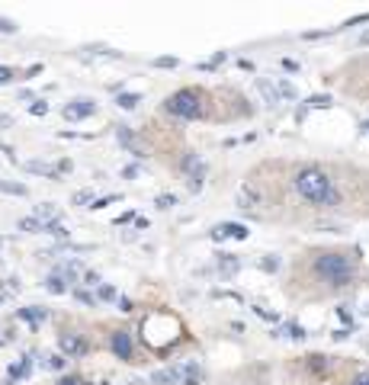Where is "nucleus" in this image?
I'll list each match as a JSON object with an SVG mask.
<instances>
[{"label": "nucleus", "instance_id": "nucleus-1", "mask_svg": "<svg viewBox=\"0 0 369 385\" xmlns=\"http://www.w3.org/2000/svg\"><path fill=\"white\" fill-rule=\"evenodd\" d=\"M292 186L305 202H312V206H328V209L340 206V193L334 186V180H331V174L315 167V164L299 167L295 177H292Z\"/></svg>", "mask_w": 369, "mask_h": 385}, {"label": "nucleus", "instance_id": "nucleus-2", "mask_svg": "<svg viewBox=\"0 0 369 385\" xmlns=\"http://www.w3.org/2000/svg\"><path fill=\"white\" fill-rule=\"evenodd\" d=\"M315 276L321 283H328L331 289H347L356 280V263L350 260V254H340V250H321L315 254Z\"/></svg>", "mask_w": 369, "mask_h": 385}, {"label": "nucleus", "instance_id": "nucleus-3", "mask_svg": "<svg viewBox=\"0 0 369 385\" xmlns=\"http://www.w3.org/2000/svg\"><path fill=\"white\" fill-rule=\"evenodd\" d=\"M183 334V324L177 315H170V311H154V315H148L145 321H141V337H145V344L154 347L158 353H167L170 347L180 340Z\"/></svg>", "mask_w": 369, "mask_h": 385}, {"label": "nucleus", "instance_id": "nucleus-4", "mask_svg": "<svg viewBox=\"0 0 369 385\" xmlns=\"http://www.w3.org/2000/svg\"><path fill=\"white\" fill-rule=\"evenodd\" d=\"M164 113H170L177 119H186V122H193V119H202L206 116V93L199 87H183L170 93L167 100H164Z\"/></svg>", "mask_w": 369, "mask_h": 385}, {"label": "nucleus", "instance_id": "nucleus-5", "mask_svg": "<svg viewBox=\"0 0 369 385\" xmlns=\"http://www.w3.org/2000/svg\"><path fill=\"white\" fill-rule=\"evenodd\" d=\"M110 350H113L119 359L132 363V359H135V344H132V334H128V331H113V334H110Z\"/></svg>", "mask_w": 369, "mask_h": 385}, {"label": "nucleus", "instance_id": "nucleus-6", "mask_svg": "<svg viewBox=\"0 0 369 385\" xmlns=\"http://www.w3.org/2000/svg\"><path fill=\"white\" fill-rule=\"evenodd\" d=\"M180 167H183V174H186V180H189V189L199 193V189H202V180H206V164H202L196 154H186Z\"/></svg>", "mask_w": 369, "mask_h": 385}, {"label": "nucleus", "instance_id": "nucleus-7", "mask_svg": "<svg viewBox=\"0 0 369 385\" xmlns=\"http://www.w3.org/2000/svg\"><path fill=\"white\" fill-rule=\"evenodd\" d=\"M58 347H61V356H84L90 350V344L80 334H74V331H64L61 337H58Z\"/></svg>", "mask_w": 369, "mask_h": 385}, {"label": "nucleus", "instance_id": "nucleus-8", "mask_svg": "<svg viewBox=\"0 0 369 385\" xmlns=\"http://www.w3.org/2000/svg\"><path fill=\"white\" fill-rule=\"evenodd\" d=\"M116 135H119V141H122V148L125 151H132V154H138V158H148V148H145V141H141L135 132H128L125 125H116Z\"/></svg>", "mask_w": 369, "mask_h": 385}, {"label": "nucleus", "instance_id": "nucleus-9", "mask_svg": "<svg viewBox=\"0 0 369 385\" xmlns=\"http://www.w3.org/2000/svg\"><path fill=\"white\" fill-rule=\"evenodd\" d=\"M234 202L241 209H257L260 206V189L251 183V180H247V183H241L237 186V196H234Z\"/></svg>", "mask_w": 369, "mask_h": 385}, {"label": "nucleus", "instance_id": "nucleus-10", "mask_svg": "<svg viewBox=\"0 0 369 385\" xmlns=\"http://www.w3.org/2000/svg\"><path fill=\"white\" fill-rule=\"evenodd\" d=\"M247 234V228L244 225H234V222H225V225H215L212 228V241H225V238H237V241H244Z\"/></svg>", "mask_w": 369, "mask_h": 385}, {"label": "nucleus", "instance_id": "nucleus-11", "mask_svg": "<svg viewBox=\"0 0 369 385\" xmlns=\"http://www.w3.org/2000/svg\"><path fill=\"white\" fill-rule=\"evenodd\" d=\"M97 113V106H93V100H74L71 106H64V119H87V116H93Z\"/></svg>", "mask_w": 369, "mask_h": 385}, {"label": "nucleus", "instance_id": "nucleus-12", "mask_svg": "<svg viewBox=\"0 0 369 385\" xmlns=\"http://www.w3.org/2000/svg\"><path fill=\"white\" fill-rule=\"evenodd\" d=\"M180 379H183V385H202V379H206V372H202V366L199 363H193V359H189V363H183L180 369Z\"/></svg>", "mask_w": 369, "mask_h": 385}, {"label": "nucleus", "instance_id": "nucleus-13", "mask_svg": "<svg viewBox=\"0 0 369 385\" xmlns=\"http://www.w3.org/2000/svg\"><path fill=\"white\" fill-rule=\"evenodd\" d=\"M254 87H257V93H260V96H264V103H267V106H276V103H279V93H276V87H273V83H270L267 77H257Z\"/></svg>", "mask_w": 369, "mask_h": 385}, {"label": "nucleus", "instance_id": "nucleus-14", "mask_svg": "<svg viewBox=\"0 0 369 385\" xmlns=\"http://www.w3.org/2000/svg\"><path fill=\"white\" fill-rule=\"evenodd\" d=\"M19 318L35 331V328H39V324L45 321V308H39V305H32V308H19Z\"/></svg>", "mask_w": 369, "mask_h": 385}, {"label": "nucleus", "instance_id": "nucleus-15", "mask_svg": "<svg viewBox=\"0 0 369 385\" xmlns=\"http://www.w3.org/2000/svg\"><path fill=\"white\" fill-rule=\"evenodd\" d=\"M35 219H39L42 225H49V222H61V212H58L52 202H42V206L35 209Z\"/></svg>", "mask_w": 369, "mask_h": 385}, {"label": "nucleus", "instance_id": "nucleus-16", "mask_svg": "<svg viewBox=\"0 0 369 385\" xmlns=\"http://www.w3.org/2000/svg\"><path fill=\"white\" fill-rule=\"evenodd\" d=\"M151 382L154 385H173V382H180V372H177V369H154L151 372Z\"/></svg>", "mask_w": 369, "mask_h": 385}, {"label": "nucleus", "instance_id": "nucleus-17", "mask_svg": "<svg viewBox=\"0 0 369 385\" xmlns=\"http://www.w3.org/2000/svg\"><path fill=\"white\" fill-rule=\"evenodd\" d=\"M23 170H26V174H39V177H52V180H58L55 167L42 164V161H26V164H23Z\"/></svg>", "mask_w": 369, "mask_h": 385}, {"label": "nucleus", "instance_id": "nucleus-18", "mask_svg": "<svg viewBox=\"0 0 369 385\" xmlns=\"http://www.w3.org/2000/svg\"><path fill=\"white\" fill-rule=\"evenodd\" d=\"M45 289H49L52 295H64L68 292V280H64L61 273H52L49 280H45Z\"/></svg>", "mask_w": 369, "mask_h": 385}, {"label": "nucleus", "instance_id": "nucleus-19", "mask_svg": "<svg viewBox=\"0 0 369 385\" xmlns=\"http://www.w3.org/2000/svg\"><path fill=\"white\" fill-rule=\"evenodd\" d=\"M237 267H241V263H237V257H231V254H219V273H222V276H234Z\"/></svg>", "mask_w": 369, "mask_h": 385}, {"label": "nucleus", "instance_id": "nucleus-20", "mask_svg": "<svg viewBox=\"0 0 369 385\" xmlns=\"http://www.w3.org/2000/svg\"><path fill=\"white\" fill-rule=\"evenodd\" d=\"M32 372V356H23L19 363L10 366V379H23V376H29Z\"/></svg>", "mask_w": 369, "mask_h": 385}, {"label": "nucleus", "instance_id": "nucleus-21", "mask_svg": "<svg viewBox=\"0 0 369 385\" xmlns=\"http://www.w3.org/2000/svg\"><path fill=\"white\" fill-rule=\"evenodd\" d=\"M0 193H7V196H29V189L23 183H13V180H0Z\"/></svg>", "mask_w": 369, "mask_h": 385}, {"label": "nucleus", "instance_id": "nucleus-22", "mask_svg": "<svg viewBox=\"0 0 369 385\" xmlns=\"http://www.w3.org/2000/svg\"><path fill=\"white\" fill-rule=\"evenodd\" d=\"M116 103H119V110H135V106L141 103V93H119Z\"/></svg>", "mask_w": 369, "mask_h": 385}, {"label": "nucleus", "instance_id": "nucleus-23", "mask_svg": "<svg viewBox=\"0 0 369 385\" xmlns=\"http://www.w3.org/2000/svg\"><path fill=\"white\" fill-rule=\"evenodd\" d=\"M279 334L292 337V340H305V328H299V324H283V331H276V337Z\"/></svg>", "mask_w": 369, "mask_h": 385}, {"label": "nucleus", "instance_id": "nucleus-24", "mask_svg": "<svg viewBox=\"0 0 369 385\" xmlns=\"http://www.w3.org/2000/svg\"><path fill=\"white\" fill-rule=\"evenodd\" d=\"M308 369L312 372H328V356H321V353H315V356H308Z\"/></svg>", "mask_w": 369, "mask_h": 385}, {"label": "nucleus", "instance_id": "nucleus-25", "mask_svg": "<svg viewBox=\"0 0 369 385\" xmlns=\"http://www.w3.org/2000/svg\"><path fill=\"white\" fill-rule=\"evenodd\" d=\"M42 228H45V225L35 219V215H29V219H19V231H29V234H32V231H42Z\"/></svg>", "mask_w": 369, "mask_h": 385}, {"label": "nucleus", "instance_id": "nucleus-26", "mask_svg": "<svg viewBox=\"0 0 369 385\" xmlns=\"http://www.w3.org/2000/svg\"><path fill=\"white\" fill-rule=\"evenodd\" d=\"M42 231H49L52 238H68V225H61V222H49L42 228Z\"/></svg>", "mask_w": 369, "mask_h": 385}, {"label": "nucleus", "instance_id": "nucleus-27", "mask_svg": "<svg viewBox=\"0 0 369 385\" xmlns=\"http://www.w3.org/2000/svg\"><path fill=\"white\" fill-rule=\"evenodd\" d=\"M154 206H158V209H173L177 206V196H173V193H161V196L154 199Z\"/></svg>", "mask_w": 369, "mask_h": 385}, {"label": "nucleus", "instance_id": "nucleus-28", "mask_svg": "<svg viewBox=\"0 0 369 385\" xmlns=\"http://www.w3.org/2000/svg\"><path fill=\"white\" fill-rule=\"evenodd\" d=\"M71 202H74V206H87V202H93V193L90 189H80V193L71 196Z\"/></svg>", "mask_w": 369, "mask_h": 385}, {"label": "nucleus", "instance_id": "nucleus-29", "mask_svg": "<svg viewBox=\"0 0 369 385\" xmlns=\"http://www.w3.org/2000/svg\"><path fill=\"white\" fill-rule=\"evenodd\" d=\"M122 199V193H113V196H106V199H93V206H87V209H106L110 202H119Z\"/></svg>", "mask_w": 369, "mask_h": 385}, {"label": "nucleus", "instance_id": "nucleus-30", "mask_svg": "<svg viewBox=\"0 0 369 385\" xmlns=\"http://www.w3.org/2000/svg\"><path fill=\"white\" fill-rule=\"evenodd\" d=\"M276 93H279V96H286V100H295V87H292L289 80H279V87H276Z\"/></svg>", "mask_w": 369, "mask_h": 385}, {"label": "nucleus", "instance_id": "nucleus-31", "mask_svg": "<svg viewBox=\"0 0 369 385\" xmlns=\"http://www.w3.org/2000/svg\"><path fill=\"white\" fill-rule=\"evenodd\" d=\"M45 369H64V356L61 353H52L49 359H45Z\"/></svg>", "mask_w": 369, "mask_h": 385}, {"label": "nucleus", "instance_id": "nucleus-32", "mask_svg": "<svg viewBox=\"0 0 369 385\" xmlns=\"http://www.w3.org/2000/svg\"><path fill=\"white\" fill-rule=\"evenodd\" d=\"M260 270L276 273V270H279V260H276V257H264V260H260Z\"/></svg>", "mask_w": 369, "mask_h": 385}, {"label": "nucleus", "instance_id": "nucleus-33", "mask_svg": "<svg viewBox=\"0 0 369 385\" xmlns=\"http://www.w3.org/2000/svg\"><path fill=\"white\" fill-rule=\"evenodd\" d=\"M305 106H318V110H321V106H331V96H328V93H324V96L318 93V96H312V100H308Z\"/></svg>", "mask_w": 369, "mask_h": 385}, {"label": "nucleus", "instance_id": "nucleus-34", "mask_svg": "<svg viewBox=\"0 0 369 385\" xmlns=\"http://www.w3.org/2000/svg\"><path fill=\"white\" fill-rule=\"evenodd\" d=\"M84 286H103V283H100V273H97V270H87V273H84Z\"/></svg>", "mask_w": 369, "mask_h": 385}, {"label": "nucleus", "instance_id": "nucleus-35", "mask_svg": "<svg viewBox=\"0 0 369 385\" xmlns=\"http://www.w3.org/2000/svg\"><path fill=\"white\" fill-rule=\"evenodd\" d=\"M29 113H32V116H45V113H49V103H42V100H35V103L29 106Z\"/></svg>", "mask_w": 369, "mask_h": 385}, {"label": "nucleus", "instance_id": "nucleus-36", "mask_svg": "<svg viewBox=\"0 0 369 385\" xmlns=\"http://www.w3.org/2000/svg\"><path fill=\"white\" fill-rule=\"evenodd\" d=\"M177 58H154V68H177Z\"/></svg>", "mask_w": 369, "mask_h": 385}, {"label": "nucleus", "instance_id": "nucleus-37", "mask_svg": "<svg viewBox=\"0 0 369 385\" xmlns=\"http://www.w3.org/2000/svg\"><path fill=\"white\" fill-rule=\"evenodd\" d=\"M100 298H103V302H110V298H116V289H113V286H100Z\"/></svg>", "mask_w": 369, "mask_h": 385}, {"label": "nucleus", "instance_id": "nucleus-38", "mask_svg": "<svg viewBox=\"0 0 369 385\" xmlns=\"http://www.w3.org/2000/svg\"><path fill=\"white\" fill-rule=\"evenodd\" d=\"M122 177H125V180H135V177H138V164H128V167H122Z\"/></svg>", "mask_w": 369, "mask_h": 385}, {"label": "nucleus", "instance_id": "nucleus-39", "mask_svg": "<svg viewBox=\"0 0 369 385\" xmlns=\"http://www.w3.org/2000/svg\"><path fill=\"white\" fill-rule=\"evenodd\" d=\"M58 385H87L84 379H80V376H64L61 382H58Z\"/></svg>", "mask_w": 369, "mask_h": 385}, {"label": "nucleus", "instance_id": "nucleus-40", "mask_svg": "<svg viewBox=\"0 0 369 385\" xmlns=\"http://www.w3.org/2000/svg\"><path fill=\"white\" fill-rule=\"evenodd\" d=\"M74 295H77V302H84V305H93V295H90V292H80V289H74Z\"/></svg>", "mask_w": 369, "mask_h": 385}, {"label": "nucleus", "instance_id": "nucleus-41", "mask_svg": "<svg viewBox=\"0 0 369 385\" xmlns=\"http://www.w3.org/2000/svg\"><path fill=\"white\" fill-rule=\"evenodd\" d=\"M13 80V68H0V83H10Z\"/></svg>", "mask_w": 369, "mask_h": 385}, {"label": "nucleus", "instance_id": "nucleus-42", "mask_svg": "<svg viewBox=\"0 0 369 385\" xmlns=\"http://www.w3.org/2000/svg\"><path fill=\"white\" fill-rule=\"evenodd\" d=\"M254 311H257V315H260V318H267V321H276V315H273V311H267V308H260V305H257Z\"/></svg>", "mask_w": 369, "mask_h": 385}, {"label": "nucleus", "instance_id": "nucleus-43", "mask_svg": "<svg viewBox=\"0 0 369 385\" xmlns=\"http://www.w3.org/2000/svg\"><path fill=\"white\" fill-rule=\"evenodd\" d=\"M0 32H16V26L10 19H0Z\"/></svg>", "mask_w": 369, "mask_h": 385}, {"label": "nucleus", "instance_id": "nucleus-44", "mask_svg": "<svg viewBox=\"0 0 369 385\" xmlns=\"http://www.w3.org/2000/svg\"><path fill=\"white\" fill-rule=\"evenodd\" d=\"M337 318H340L343 324H350V321H353V318H350V311H347V308H337Z\"/></svg>", "mask_w": 369, "mask_h": 385}, {"label": "nucleus", "instance_id": "nucleus-45", "mask_svg": "<svg viewBox=\"0 0 369 385\" xmlns=\"http://www.w3.org/2000/svg\"><path fill=\"white\" fill-rule=\"evenodd\" d=\"M353 385H369V372H360V376L353 379Z\"/></svg>", "mask_w": 369, "mask_h": 385}, {"label": "nucleus", "instance_id": "nucleus-46", "mask_svg": "<svg viewBox=\"0 0 369 385\" xmlns=\"http://www.w3.org/2000/svg\"><path fill=\"white\" fill-rule=\"evenodd\" d=\"M135 219V215L132 212H125V215H119V219H116V225H125V222H132Z\"/></svg>", "mask_w": 369, "mask_h": 385}, {"label": "nucleus", "instance_id": "nucleus-47", "mask_svg": "<svg viewBox=\"0 0 369 385\" xmlns=\"http://www.w3.org/2000/svg\"><path fill=\"white\" fill-rule=\"evenodd\" d=\"M119 311H132V302H128V298H119Z\"/></svg>", "mask_w": 369, "mask_h": 385}, {"label": "nucleus", "instance_id": "nucleus-48", "mask_svg": "<svg viewBox=\"0 0 369 385\" xmlns=\"http://www.w3.org/2000/svg\"><path fill=\"white\" fill-rule=\"evenodd\" d=\"M360 45H369V32H363V35H360Z\"/></svg>", "mask_w": 369, "mask_h": 385}, {"label": "nucleus", "instance_id": "nucleus-49", "mask_svg": "<svg viewBox=\"0 0 369 385\" xmlns=\"http://www.w3.org/2000/svg\"><path fill=\"white\" fill-rule=\"evenodd\" d=\"M363 129H366V132H369V122H366V125H363Z\"/></svg>", "mask_w": 369, "mask_h": 385}, {"label": "nucleus", "instance_id": "nucleus-50", "mask_svg": "<svg viewBox=\"0 0 369 385\" xmlns=\"http://www.w3.org/2000/svg\"><path fill=\"white\" fill-rule=\"evenodd\" d=\"M0 305H4V295H0Z\"/></svg>", "mask_w": 369, "mask_h": 385}, {"label": "nucleus", "instance_id": "nucleus-51", "mask_svg": "<svg viewBox=\"0 0 369 385\" xmlns=\"http://www.w3.org/2000/svg\"><path fill=\"white\" fill-rule=\"evenodd\" d=\"M103 385H110V382H103Z\"/></svg>", "mask_w": 369, "mask_h": 385}]
</instances>
